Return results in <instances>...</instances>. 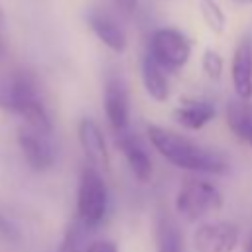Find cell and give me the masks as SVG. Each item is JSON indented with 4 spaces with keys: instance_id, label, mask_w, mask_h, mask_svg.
I'll return each instance as SVG.
<instances>
[{
    "instance_id": "cell-22",
    "label": "cell",
    "mask_w": 252,
    "mask_h": 252,
    "mask_svg": "<svg viewBox=\"0 0 252 252\" xmlns=\"http://www.w3.org/2000/svg\"><path fill=\"white\" fill-rule=\"evenodd\" d=\"M0 236L6 240H18V230L0 215Z\"/></svg>"
},
{
    "instance_id": "cell-12",
    "label": "cell",
    "mask_w": 252,
    "mask_h": 252,
    "mask_svg": "<svg viewBox=\"0 0 252 252\" xmlns=\"http://www.w3.org/2000/svg\"><path fill=\"white\" fill-rule=\"evenodd\" d=\"M232 85L238 98H252V37H242L232 55Z\"/></svg>"
},
{
    "instance_id": "cell-27",
    "label": "cell",
    "mask_w": 252,
    "mask_h": 252,
    "mask_svg": "<svg viewBox=\"0 0 252 252\" xmlns=\"http://www.w3.org/2000/svg\"><path fill=\"white\" fill-rule=\"evenodd\" d=\"M244 2H252V0H244Z\"/></svg>"
},
{
    "instance_id": "cell-26",
    "label": "cell",
    "mask_w": 252,
    "mask_h": 252,
    "mask_svg": "<svg viewBox=\"0 0 252 252\" xmlns=\"http://www.w3.org/2000/svg\"><path fill=\"white\" fill-rule=\"evenodd\" d=\"M4 24V12H2V6H0V26Z\"/></svg>"
},
{
    "instance_id": "cell-4",
    "label": "cell",
    "mask_w": 252,
    "mask_h": 252,
    "mask_svg": "<svg viewBox=\"0 0 252 252\" xmlns=\"http://www.w3.org/2000/svg\"><path fill=\"white\" fill-rule=\"evenodd\" d=\"M220 207H222V193L217 189V185L205 179H195V177L185 179L175 197V209L187 220H197L213 211H219Z\"/></svg>"
},
{
    "instance_id": "cell-24",
    "label": "cell",
    "mask_w": 252,
    "mask_h": 252,
    "mask_svg": "<svg viewBox=\"0 0 252 252\" xmlns=\"http://www.w3.org/2000/svg\"><path fill=\"white\" fill-rule=\"evenodd\" d=\"M6 53V39H4V33H2V26H0V59L4 57Z\"/></svg>"
},
{
    "instance_id": "cell-21",
    "label": "cell",
    "mask_w": 252,
    "mask_h": 252,
    "mask_svg": "<svg viewBox=\"0 0 252 252\" xmlns=\"http://www.w3.org/2000/svg\"><path fill=\"white\" fill-rule=\"evenodd\" d=\"M87 252H120L118 246L110 240H96L87 246Z\"/></svg>"
},
{
    "instance_id": "cell-3",
    "label": "cell",
    "mask_w": 252,
    "mask_h": 252,
    "mask_svg": "<svg viewBox=\"0 0 252 252\" xmlns=\"http://www.w3.org/2000/svg\"><path fill=\"white\" fill-rule=\"evenodd\" d=\"M108 211V189L100 171L93 165L83 167L77 189V219L87 230L96 228Z\"/></svg>"
},
{
    "instance_id": "cell-7",
    "label": "cell",
    "mask_w": 252,
    "mask_h": 252,
    "mask_svg": "<svg viewBox=\"0 0 252 252\" xmlns=\"http://www.w3.org/2000/svg\"><path fill=\"white\" fill-rule=\"evenodd\" d=\"M104 112L114 134L128 130L130 124V100L128 91L120 75H108L104 83Z\"/></svg>"
},
{
    "instance_id": "cell-20",
    "label": "cell",
    "mask_w": 252,
    "mask_h": 252,
    "mask_svg": "<svg viewBox=\"0 0 252 252\" xmlns=\"http://www.w3.org/2000/svg\"><path fill=\"white\" fill-rule=\"evenodd\" d=\"M0 108L12 112V73L0 75Z\"/></svg>"
},
{
    "instance_id": "cell-14",
    "label": "cell",
    "mask_w": 252,
    "mask_h": 252,
    "mask_svg": "<svg viewBox=\"0 0 252 252\" xmlns=\"http://www.w3.org/2000/svg\"><path fill=\"white\" fill-rule=\"evenodd\" d=\"M142 81H144L146 93L154 100H158V102L167 100L169 83H167V77H165V69L150 53H146L144 59H142Z\"/></svg>"
},
{
    "instance_id": "cell-8",
    "label": "cell",
    "mask_w": 252,
    "mask_h": 252,
    "mask_svg": "<svg viewBox=\"0 0 252 252\" xmlns=\"http://www.w3.org/2000/svg\"><path fill=\"white\" fill-rule=\"evenodd\" d=\"M236 244L238 228L226 220L203 224L193 234V246L197 252H232Z\"/></svg>"
},
{
    "instance_id": "cell-6",
    "label": "cell",
    "mask_w": 252,
    "mask_h": 252,
    "mask_svg": "<svg viewBox=\"0 0 252 252\" xmlns=\"http://www.w3.org/2000/svg\"><path fill=\"white\" fill-rule=\"evenodd\" d=\"M18 146L32 171H47L55 163V148L47 134H41L30 126L18 130Z\"/></svg>"
},
{
    "instance_id": "cell-15",
    "label": "cell",
    "mask_w": 252,
    "mask_h": 252,
    "mask_svg": "<svg viewBox=\"0 0 252 252\" xmlns=\"http://www.w3.org/2000/svg\"><path fill=\"white\" fill-rule=\"evenodd\" d=\"M228 128L248 146H252V102L244 98H234L226 106Z\"/></svg>"
},
{
    "instance_id": "cell-9",
    "label": "cell",
    "mask_w": 252,
    "mask_h": 252,
    "mask_svg": "<svg viewBox=\"0 0 252 252\" xmlns=\"http://www.w3.org/2000/svg\"><path fill=\"white\" fill-rule=\"evenodd\" d=\"M77 136H79L81 150L85 158L89 159V163L96 169H108L110 158H108L106 142H104V136L98 124L93 118H83L77 126Z\"/></svg>"
},
{
    "instance_id": "cell-17",
    "label": "cell",
    "mask_w": 252,
    "mask_h": 252,
    "mask_svg": "<svg viewBox=\"0 0 252 252\" xmlns=\"http://www.w3.org/2000/svg\"><path fill=\"white\" fill-rule=\"evenodd\" d=\"M85 234H87V228L81 224L79 219H75V220L67 226V230H65V234H63L59 252H87Z\"/></svg>"
},
{
    "instance_id": "cell-5",
    "label": "cell",
    "mask_w": 252,
    "mask_h": 252,
    "mask_svg": "<svg viewBox=\"0 0 252 252\" xmlns=\"http://www.w3.org/2000/svg\"><path fill=\"white\" fill-rule=\"evenodd\" d=\"M148 53L165 69V71H179L185 67L191 55L189 39L175 28H159L150 37Z\"/></svg>"
},
{
    "instance_id": "cell-2",
    "label": "cell",
    "mask_w": 252,
    "mask_h": 252,
    "mask_svg": "<svg viewBox=\"0 0 252 252\" xmlns=\"http://www.w3.org/2000/svg\"><path fill=\"white\" fill-rule=\"evenodd\" d=\"M12 112L20 114L26 126L41 134L49 136L53 130L49 112L37 94V83L28 71L12 73Z\"/></svg>"
},
{
    "instance_id": "cell-16",
    "label": "cell",
    "mask_w": 252,
    "mask_h": 252,
    "mask_svg": "<svg viewBox=\"0 0 252 252\" xmlns=\"http://www.w3.org/2000/svg\"><path fill=\"white\" fill-rule=\"evenodd\" d=\"M156 246L158 252H183V236L179 226L165 213H159L156 219Z\"/></svg>"
},
{
    "instance_id": "cell-1",
    "label": "cell",
    "mask_w": 252,
    "mask_h": 252,
    "mask_svg": "<svg viewBox=\"0 0 252 252\" xmlns=\"http://www.w3.org/2000/svg\"><path fill=\"white\" fill-rule=\"evenodd\" d=\"M148 138L152 146L175 167L195 171V173H224L228 169L226 159L213 152L207 150L193 140L179 136L175 132H169L161 126L150 124L148 126Z\"/></svg>"
},
{
    "instance_id": "cell-19",
    "label": "cell",
    "mask_w": 252,
    "mask_h": 252,
    "mask_svg": "<svg viewBox=\"0 0 252 252\" xmlns=\"http://www.w3.org/2000/svg\"><path fill=\"white\" fill-rule=\"evenodd\" d=\"M201 63H203V71H205V75H207L209 79L217 81V79L220 77V73H222V57H220L217 51L205 49Z\"/></svg>"
},
{
    "instance_id": "cell-25",
    "label": "cell",
    "mask_w": 252,
    "mask_h": 252,
    "mask_svg": "<svg viewBox=\"0 0 252 252\" xmlns=\"http://www.w3.org/2000/svg\"><path fill=\"white\" fill-rule=\"evenodd\" d=\"M244 250H246V252H252V238H248V242H246Z\"/></svg>"
},
{
    "instance_id": "cell-10",
    "label": "cell",
    "mask_w": 252,
    "mask_h": 252,
    "mask_svg": "<svg viewBox=\"0 0 252 252\" xmlns=\"http://www.w3.org/2000/svg\"><path fill=\"white\" fill-rule=\"evenodd\" d=\"M114 142H116L118 150L122 152V156L126 158L134 177L140 181H148L152 177V159H150L142 140L134 132H130V128H128L124 132H118Z\"/></svg>"
},
{
    "instance_id": "cell-11",
    "label": "cell",
    "mask_w": 252,
    "mask_h": 252,
    "mask_svg": "<svg viewBox=\"0 0 252 252\" xmlns=\"http://www.w3.org/2000/svg\"><path fill=\"white\" fill-rule=\"evenodd\" d=\"M87 22H89V28L93 30V33L108 49H112L116 53H122L126 49V33L112 14H108L106 10H91L87 14Z\"/></svg>"
},
{
    "instance_id": "cell-13",
    "label": "cell",
    "mask_w": 252,
    "mask_h": 252,
    "mask_svg": "<svg viewBox=\"0 0 252 252\" xmlns=\"http://www.w3.org/2000/svg\"><path fill=\"white\" fill-rule=\"evenodd\" d=\"M215 104L203 98H185L173 110V118L187 130H199L215 118Z\"/></svg>"
},
{
    "instance_id": "cell-23",
    "label": "cell",
    "mask_w": 252,
    "mask_h": 252,
    "mask_svg": "<svg viewBox=\"0 0 252 252\" xmlns=\"http://www.w3.org/2000/svg\"><path fill=\"white\" fill-rule=\"evenodd\" d=\"M114 6L124 14H134L138 8V0H112Z\"/></svg>"
},
{
    "instance_id": "cell-18",
    "label": "cell",
    "mask_w": 252,
    "mask_h": 252,
    "mask_svg": "<svg viewBox=\"0 0 252 252\" xmlns=\"http://www.w3.org/2000/svg\"><path fill=\"white\" fill-rule=\"evenodd\" d=\"M199 8H201V16H203V22L207 24V28L213 33H220L224 30V12H222V8L215 0H201Z\"/></svg>"
}]
</instances>
